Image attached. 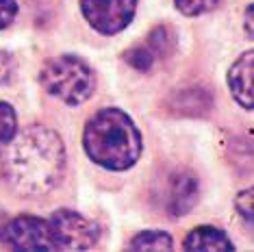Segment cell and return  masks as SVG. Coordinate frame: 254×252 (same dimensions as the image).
Wrapping results in <instances>:
<instances>
[{
  "instance_id": "6da1fadb",
  "label": "cell",
  "mask_w": 254,
  "mask_h": 252,
  "mask_svg": "<svg viewBox=\"0 0 254 252\" xmlns=\"http://www.w3.org/2000/svg\"><path fill=\"white\" fill-rule=\"evenodd\" d=\"M0 154L7 185L24 198L50 193L65 174V146L53 128L42 124L18 130Z\"/></svg>"
},
{
  "instance_id": "7a4b0ae2",
  "label": "cell",
  "mask_w": 254,
  "mask_h": 252,
  "mask_svg": "<svg viewBox=\"0 0 254 252\" xmlns=\"http://www.w3.org/2000/svg\"><path fill=\"white\" fill-rule=\"evenodd\" d=\"M83 148L96 165L111 172H124L139 161L141 133L126 111L107 107L96 111L85 124Z\"/></svg>"
},
{
  "instance_id": "3957f363",
  "label": "cell",
  "mask_w": 254,
  "mask_h": 252,
  "mask_svg": "<svg viewBox=\"0 0 254 252\" xmlns=\"http://www.w3.org/2000/svg\"><path fill=\"white\" fill-rule=\"evenodd\" d=\"M39 83L50 96L76 107L94 96L96 72L87 61L76 55H59L42 65Z\"/></svg>"
},
{
  "instance_id": "277c9868",
  "label": "cell",
  "mask_w": 254,
  "mask_h": 252,
  "mask_svg": "<svg viewBox=\"0 0 254 252\" xmlns=\"http://www.w3.org/2000/svg\"><path fill=\"white\" fill-rule=\"evenodd\" d=\"M46 222H48L50 250H89L100 239V228L96 222L76 211L59 209L46 217Z\"/></svg>"
},
{
  "instance_id": "5b68a950",
  "label": "cell",
  "mask_w": 254,
  "mask_h": 252,
  "mask_svg": "<svg viewBox=\"0 0 254 252\" xmlns=\"http://www.w3.org/2000/svg\"><path fill=\"white\" fill-rule=\"evenodd\" d=\"M83 18L100 35H115L132 22L137 0H78Z\"/></svg>"
},
{
  "instance_id": "8992f818",
  "label": "cell",
  "mask_w": 254,
  "mask_h": 252,
  "mask_svg": "<svg viewBox=\"0 0 254 252\" xmlns=\"http://www.w3.org/2000/svg\"><path fill=\"white\" fill-rule=\"evenodd\" d=\"M0 244L11 250H50L48 222L37 215H18L0 226Z\"/></svg>"
},
{
  "instance_id": "52a82bcc",
  "label": "cell",
  "mask_w": 254,
  "mask_h": 252,
  "mask_svg": "<svg viewBox=\"0 0 254 252\" xmlns=\"http://www.w3.org/2000/svg\"><path fill=\"white\" fill-rule=\"evenodd\" d=\"M200 196L198 179L187 170L174 172L165 189V211L170 217H183L195 207Z\"/></svg>"
},
{
  "instance_id": "ba28073f",
  "label": "cell",
  "mask_w": 254,
  "mask_h": 252,
  "mask_svg": "<svg viewBox=\"0 0 254 252\" xmlns=\"http://www.w3.org/2000/svg\"><path fill=\"white\" fill-rule=\"evenodd\" d=\"M254 50H246L228 70V87L237 105L246 111L254 109Z\"/></svg>"
},
{
  "instance_id": "9c48e42d",
  "label": "cell",
  "mask_w": 254,
  "mask_h": 252,
  "mask_svg": "<svg viewBox=\"0 0 254 252\" xmlns=\"http://www.w3.org/2000/svg\"><path fill=\"white\" fill-rule=\"evenodd\" d=\"M170 111L181 118H204L213 109V96L209 89L198 85H187L176 91H172L167 98Z\"/></svg>"
},
{
  "instance_id": "30bf717a",
  "label": "cell",
  "mask_w": 254,
  "mask_h": 252,
  "mask_svg": "<svg viewBox=\"0 0 254 252\" xmlns=\"http://www.w3.org/2000/svg\"><path fill=\"white\" fill-rule=\"evenodd\" d=\"M185 250H226L233 252L235 244L230 242V237L224 231H219L215 226H195L193 231L183 242Z\"/></svg>"
},
{
  "instance_id": "8fae6325",
  "label": "cell",
  "mask_w": 254,
  "mask_h": 252,
  "mask_svg": "<svg viewBox=\"0 0 254 252\" xmlns=\"http://www.w3.org/2000/svg\"><path fill=\"white\" fill-rule=\"evenodd\" d=\"M143 44H146V48L154 55V59H157V63H159V61L167 59V57L174 53V48H176V33H174V28H172V26L159 24V26H154L152 31L148 33V37L143 39Z\"/></svg>"
},
{
  "instance_id": "7c38bea8",
  "label": "cell",
  "mask_w": 254,
  "mask_h": 252,
  "mask_svg": "<svg viewBox=\"0 0 254 252\" xmlns=\"http://www.w3.org/2000/svg\"><path fill=\"white\" fill-rule=\"evenodd\" d=\"M174 239L165 231H143L128 242L130 250H172Z\"/></svg>"
},
{
  "instance_id": "4fadbf2b",
  "label": "cell",
  "mask_w": 254,
  "mask_h": 252,
  "mask_svg": "<svg viewBox=\"0 0 254 252\" xmlns=\"http://www.w3.org/2000/svg\"><path fill=\"white\" fill-rule=\"evenodd\" d=\"M18 133V116L9 102H0V152L9 146V141Z\"/></svg>"
},
{
  "instance_id": "5bb4252c",
  "label": "cell",
  "mask_w": 254,
  "mask_h": 252,
  "mask_svg": "<svg viewBox=\"0 0 254 252\" xmlns=\"http://www.w3.org/2000/svg\"><path fill=\"white\" fill-rule=\"evenodd\" d=\"M124 61L128 63L130 67L139 70V72H148L152 65H157V59H154V55L146 48V44H139V46L128 48L124 53Z\"/></svg>"
},
{
  "instance_id": "9a60e30c",
  "label": "cell",
  "mask_w": 254,
  "mask_h": 252,
  "mask_svg": "<svg viewBox=\"0 0 254 252\" xmlns=\"http://www.w3.org/2000/svg\"><path fill=\"white\" fill-rule=\"evenodd\" d=\"M217 2L219 0H174L176 9L181 11L183 15H189V18L206 13V11H211Z\"/></svg>"
},
{
  "instance_id": "2e32d148",
  "label": "cell",
  "mask_w": 254,
  "mask_h": 252,
  "mask_svg": "<svg viewBox=\"0 0 254 252\" xmlns=\"http://www.w3.org/2000/svg\"><path fill=\"white\" fill-rule=\"evenodd\" d=\"M235 207H237V213L246 220L248 228H252V220H254V189L252 187L244 189V191L237 196Z\"/></svg>"
},
{
  "instance_id": "e0dca14e",
  "label": "cell",
  "mask_w": 254,
  "mask_h": 252,
  "mask_svg": "<svg viewBox=\"0 0 254 252\" xmlns=\"http://www.w3.org/2000/svg\"><path fill=\"white\" fill-rule=\"evenodd\" d=\"M15 70H18V63H15V57L7 53V50H0V87L2 85H9L15 76Z\"/></svg>"
},
{
  "instance_id": "ac0fdd59",
  "label": "cell",
  "mask_w": 254,
  "mask_h": 252,
  "mask_svg": "<svg viewBox=\"0 0 254 252\" xmlns=\"http://www.w3.org/2000/svg\"><path fill=\"white\" fill-rule=\"evenodd\" d=\"M18 9V0H0V31L13 24Z\"/></svg>"
},
{
  "instance_id": "d6986e66",
  "label": "cell",
  "mask_w": 254,
  "mask_h": 252,
  "mask_svg": "<svg viewBox=\"0 0 254 252\" xmlns=\"http://www.w3.org/2000/svg\"><path fill=\"white\" fill-rule=\"evenodd\" d=\"M246 31L252 37V4H248V9H246Z\"/></svg>"
}]
</instances>
